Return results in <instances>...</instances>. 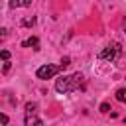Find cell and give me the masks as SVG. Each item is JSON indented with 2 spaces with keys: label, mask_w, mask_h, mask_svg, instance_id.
Here are the masks:
<instances>
[{
  "label": "cell",
  "mask_w": 126,
  "mask_h": 126,
  "mask_svg": "<svg viewBox=\"0 0 126 126\" xmlns=\"http://www.w3.org/2000/svg\"><path fill=\"white\" fill-rule=\"evenodd\" d=\"M83 75L81 73H73V75H65L61 79L55 81V91L61 93V94H67V93H73L77 89H83Z\"/></svg>",
  "instance_id": "obj_1"
},
{
  "label": "cell",
  "mask_w": 126,
  "mask_h": 126,
  "mask_svg": "<svg viewBox=\"0 0 126 126\" xmlns=\"http://www.w3.org/2000/svg\"><path fill=\"white\" fill-rule=\"evenodd\" d=\"M120 55H122V45H120L118 41H112V43H108V45L98 53V59L108 61V63H114Z\"/></svg>",
  "instance_id": "obj_2"
},
{
  "label": "cell",
  "mask_w": 126,
  "mask_h": 126,
  "mask_svg": "<svg viewBox=\"0 0 126 126\" xmlns=\"http://www.w3.org/2000/svg\"><path fill=\"white\" fill-rule=\"evenodd\" d=\"M61 71V67H57V65H41L37 71H35V75H37V79H51V77H55L57 73Z\"/></svg>",
  "instance_id": "obj_3"
},
{
  "label": "cell",
  "mask_w": 126,
  "mask_h": 126,
  "mask_svg": "<svg viewBox=\"0 0 126 126\" xmlns=\"http://www.w3.org/2000/svg\"><path fill=\"white\" fill-rule=\"evenodd\" d=\"M26 126H43V122L35 116V112H26Z\"/></svg>",
  "instance_id": "obj_4"
},
{
  "label": "cell",
  "mask_w": 126,
  "mask_h": 126,
  "mask_svg": "<svg viewBox=\"0 0 126 126\" xmlns=\"http://www.w3.org/2000/svg\"><path fill=\"white\" fill-rule=\"evenodd\" d=\"M22 45H24V47H32L33 51H37V49H39V39H37V37H28Z\"/></svg>",
  "instance_id": "obj_5"
},
{
  "label": "cell",
  "mask_w": 126,
  "mask_h": 126,
  "mask_svg": "<svg viewBox=\"0 0 126 126\" xmlns=\"http://www.w3.org/2000/svg\"><path fill=\"white\" fill-rule=\"evenodd\" d=\"M116 100L126 102V89H118V91H116Z\"/></svg>",
  "instance_id": "obj_6"
},
{
  "label": "cell",
  "mask_w": 126,
  "mask_h": 126,
  "mask_svg": "<svg viewBox=\"0 0 126 126\" xmlns=\"http://www.w3.org/2000/svg\"><path fill=\"white\" fill-rule=\"evenodd\" d=\"M30 4H32L30 0H24V2H10L8 6H10V8H20V6H30Z\"/></svg>",
  "instance_id": "obj_7"
},
{
  "label": "cell",
  "mask_w": 126,
  "mask_h": 126,
  "mask_svg": "<svg viewBox=\"0 0 126 126\" xmlns=\"http://www.w3.org/2000/svg\"><path fill=\"white\" fill-rule=\"evenodd\" d=\"M33 22H35L33 16H32V18H24V20H22V26H33Z\"/></svg>",
  "instance_id": "obj_8"
},
{
  "label": "cell",
  "mask_w": 126,
  "mask_h": 126,
  "mask_svg": "<svg viewBox=\"0 0 126 126\" xmlns=\"http://www.w3.org/2000/svg\"><path fill=\"white\" fill-rule=\"evenodd\" d=\"M108 110H110V104H108V102H102V104H100V112H102V114H106Z\"/></svg>",
  "instance_id": "obj_9"
},
{
  "label": "cell",
  "mask_w": 126,
  "mask_h": 126,
  "mask_svg": "<svg viewBox=\"0 0 126 126\" xmlns=\"http://www.w3.org/2000/svg\"><path fill=\"white\" fill-rule=\"evenodd\" d=\"M2 59H4V63L10 59V51H8V49H2Z\"/></svg>",
  "instance_id": "obj_10"
},
{
  "label": "cell",
  "mask_w": 126,
  "mask_h": 126,
  "mask_svg": "<svg viewBox=\"0 0 126 126\" xmlns=\"http://www.w3.org/2000/svg\"><path fill=\"white\" fill-rule=\"evenodd\" d=\"M69 63H71V59H69V57H63V59H61V65H59V67L63 69V67H67Z\"/></svg>",
  "instance_id": "obj_11"
},
{
  "label": "cell",
  "mask_w": 126,
  "mask_h": 126,
  "mask_svg": "<svg viewBox=\"0 0 126 126\" xmlns=\"http://www.w3.org/2000/svg\"><path fill=\"white\" fill-rule=\"evenodd\" d=\"M0 120H2V124H8V116H6V114H2V116H0Z\"/></svg>",
  "instance_id": "obj_12"
},
{
  "label": "cell",
  "mask_w": 126,
  "mask_h": 126,
  "mask_svg": "<svg viewBox=\"0 0 126 126\" xmlns=\"http://www.w3.org/2000/svg\"><path fill=\"white\" fill-rule=\"evenodd\" d=\"M122 28H124V33H126V18H124V26Z\"/></svg>",
  "instance_id": "obj_13"
}]
</instances>
